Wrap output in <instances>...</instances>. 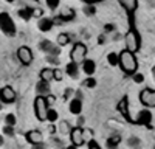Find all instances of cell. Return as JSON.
<instances>
[{
    "label": "cell",
    "instance_id": "1",
    "mask_svg": "<svg viewBox=\"0 0 155 149\" xmlns=\"http://www.w3.org/2000/svg\"><path fill=\"white\" fill-rule=\"evenodd\" d=\"M120 68L124 74H135L137 70H138V61L135 58V53L129 51V50H123V51L120 53Z\"/></svg>",
    "mask_w": 155,
    "mask_h": 149
},
{
    "label": "cell",
    "instance_id": "2",
    "mask_svg": "<svg viewBox=\"0 0 155 149\" xmlns=\"http://www.w3.org/2000/svg\"><path fill=\"white\" fill-rule=\"evenodd\" d=\"M124 42H126V48L132 53H137L140 50L141 45V39H140V34L135 30V25H134V17H130V28L126 33L124 36Z\"/></svg>",
    "mask_w": 155,
    "mask_h": 149
},
{
    "label": "cell",
    "instance_id": "3",
    "mask_svg": "<svg viewBox=\"0 0 155 149\" xmlns=\"http://www.w3.org/2000/svg\"><path fill=\"white\" fill-rule=\"evenodd\" d=\"M48 103H47V98L42 95H37L34 99V115L39 121H47L48 120Z\"/></svg>",
    "mask_w": 155,
    "mask_h": 149
},
{
    "label": "cell",
    "instance_id": "4",
    "mask_svg": "<svg viewBox=\"0 0 155 149\" xmlns=\"http://www.w3.org/2000/svg\"><path fill=\"white\" fill-rule=\"evenodd\" d=\"M0 30L8 37H12L16 34V23L8 12H0Z\"/></svg>",
    "mask_w": 155,
    "mask_h": 149
},
{
    "label": "cell",
    "instance_id": "5",
    "mask_svg": "<svg viewBox=\"0 0 155 149\" xmlns=\"http://www.w3.org/2000/svg\"><path fill=\"white\" fill-rule=\"evenodd\" d=\"M87 56V47L82 42H76L70 51V59L71 62H76V64H84Z\"/></svg>",
    "mask_w": 155,
    "mask_h": 149
},
{
    "label": "cell",
    "instance_id": "6",
    "mask_svg": "<svg viewBox=\"0 0 155 149\" xmlns=\"http://www.w3.org/2000/svg\"><path fill=\"white\" fill-rule=\"evenodd\" d=\"M140 101L143 106L152 109L155 107V90L153 89H143L140 92Z\"/></svg>",
    "mask_w": 155,
    "mask_h": 149
},
{
    "label": "cell",
    "instance_id": "7",
    "mask_svg": "<svg viewBox=\"0 0 155 149\" xmlns=\"http://www.w3.org/2000/svg\"><path fill=\"white\" fill-rule=\"evenodd\" d=\"M17 59L22 62L23 65H30L31 62H33V59H34L31 48H30V47H27V45L19 47V50H17Z\"/></svg>",
    "mask_w": 155,
    "mask_h": 149
},
{
    "label": "cell",
    "instance_id": "8",
    "mask_svg": "<svg viewBox=\"0 0 155 149\" xmlns=\"http://www.w3.org/2000/svg\"><path fill=\"white\" fill-rule=\"evenodd\" d=\"M116 109H118V112H120V114L124 117V120H126L127 123H132V124H135V120L130 117V114H129V99H127V96H123V98H121V101L118 103Z\"/></svg>",
    "mask_w": 155,
    "mask_h": 149
},
{
    "label": "cell",
    "instance_id": "9",
    "mask_svg": "<svg viewBox=\"0 0 155 149\" xmlns=\"http://www.w3.org/2000/svg\"><path fill=\"white\" fill-rule=\"evenodd\" d=\"M70 141H71V144H74V146H82L84 143H85V138H84V129L82 127H73L71 129V132H70Z\"/></svg>",
    "mask_w": 155,
    "mask_h": 149
},
{
    "label": "cell",
    "instance_id": "10",
    "mask_svg": "<svg viewBox=\"0 0 155 149\" xmlns=\"http://www.w3.org/2000/svg\"><path fill=\"white\" fill-rule=\"evenodd\" d=\"M0 101L5 103V104H11L16 101V92L12 90V87L5 85L0 89Z\"/></svg>",
    "mask_w": 155,
    "mask_h": 149
},
{
    "label": "cell",
    "instance_id": "11",
    "mask_svg": "<svg viewBox=\"0 0 155 149\" xmlns=\"http://www.w3.org/2000/svg\"><path fill=\"white\" fill-rule=\"evenodd\" d=\"M25 140H27L30 144H39V143H42L44 140V137H42V132L41 131H28L27 134H25Z\"/></svg>",
    "mask_w": 155,
    "mask_h": 149
},
{
    "label": "cell",
    "instance_id": "12",
    "mask_svg": "<svg viewBox=\"0 0 155 149\" xmlns=\"http://www.w3.org/2000/svg\"><path fill=\"white\" fill-rule=\"evenodd\" d=\"M118 3L126 9V12L129 14V17H134V12L137 11V6H138L137 0H118Z\"/></svg>",
    "mask_w": 155,
    "mask_h": 149
},
{
    "label": "cell",
    "instance_id": "13",
    "mask_svg": "<svg viewBox=\"0 0 155 149\" xmlns=\"http://www.w3.org/2000/svg\"><path fill=\"white\" fill-rule=\"evenodd\" d=\"M150 121H152V115L147 110H141L138 117L135 118V124H143V126H149Z\"/></svg>",
    "mask_w": 155,
    "mask_h": 149
},
{
    "label": "cell",
    "instance_id": "14",
    "mask_svg": "<svg viewBox=\"0 0 155 149\" xmlns=\"http://www.w3.org/2000/svg\"><path fill=\"white\" fill-rule=\"evenodd\" d=\"M53 27H54V22H53V19H50V17H41V20L37 22V28L41 30L42 33L50 31Z\"/></svg>",
    "mask_w": 155,
    "mask_h": 149
},
{
    "label": "cell",
    "instance_id": "15",
    "mask_svg": "<svg viewBox=\"0 0 155 149\" xmlns=\"http://www.w3.org/2000/svg\"><path fill=\"white\" fill-rule=\"evenodd\" d=\"M68 109H70V114L81 115V112H82V101H81V98H73L70 101Z\"/></svg>",
    "mask_w": 155,
    "mask_h": 149
},
{
    "label": "cell",
    "instance_id": "16",
    "mask_svg": "<svg viewBox=\"0 0 155 149\" xmlns=\"http://www.w3.org/2000/svg\"><path fill=\"white\" fill-rule=\"evenodd\" d=\"M36 90H37V95H42V96L50 95V82L41 79L37 82V85H36Z\"/></svg>",
    "mask_w": 155,
    "mask_h": 149
},
{
    "label": "cell",
    "instance_id": "17",
    "mask_svg": "<svg viewBox=\"0 0 155 149\" xmlns=\"http://www.w3.org/2000/svg\"><path fill=\"white\" fill-rule=\"evenodd\" d=\"M82 70H84V73H85V74L92 76V74L95 73V70H96V64H95V61H92V59H85V61H84V64H82Z\"/></svg>",
    "mask_w": 155,
    "mask_h": 149
},
{
    "label": "cell",
    "instance_id": "18",
    "mask_svg": "<svg viewBox=\"0 0 155 149\" xmlns=\"http://www.w3.org/2000/svg\"><path fill=\"white\" fill-rule=\"evenodd\" d=\"M59 16L62 17V20L64 22H70V20H73L74 19V11L71 9V8H62V11L59 12Z\"/></svg>",
    "mask_w": 155,
    "mask_h": 149
},
{
    "label": "cell",
    "instance_id": "19",
    "mask_svg": "<svg viewBox=\"0 0 155 149\" xmlns=\"http://www.w3.org/2000/svg\"><path fill=\"white\" fill-rule=\"evenodd\" d=\"M41 79L47 81V82H51L54 79V70L53 68H42L41 70Z\"/></svg>",
    "mask_w": 155,
    "mask_h": 149
},
{
    "label": "cell",
    "instance_id": "20",
    "mask_svg": "<svg viewBox=\"0 0 155 149\" xmlns=\"http://www.w3.org/2000/svg\"><path fill=\"white\" fill-rule=\"evenodd\" d=\"M19 17L23 20H30L33 17V8H27V6H22L19 9Z\"/></svg>",
    "mask_w": 155,
    "mask_h": 149
},
{
    "label": "cell",
    "instance_id": "21",
    "mask_svg": "<svg viewBox=\"0 0 155 149\" xmlns=\"http://www.w3.org/2000/svg\"><path fill=\"white\" fill-rule=\"evenodd\" d=\"M65 71H67V74L70 78H78V64L76 62H70V64H67V67H65Z\"/></svg>",
    "mask_w": 155,
    "mask_h": 149
},
{
    "label": "cell",
    "instance_id": "22",
    "mask_svg": "<svg viewBox=\"0 0 155 149\" xmlns=\"http://www.w3.org/2000/svg\"><path fill=\"white\" fill-rule=\"evenodd\" d=\"M58 131L62 134V135H70V132H71V127H70V123L68 121H61L59 123V126H58Z\"/></svg>",
    "mask_w": 155,
    "mask_h": 149
},
{
    "label": "cell",
    "instance_id": "23",
    "mask_svg": "<svg viewBox=\"0 0 155 149\" xmlns=\"http://www.w3.org/2000/svg\"><path fill=\"white\" fill-rule=\"evenodd\" d=\"M39 48H41L42 51H45V53H48V55H50V53H51V50L54 48V45L51 44V42H50L48 39H44V41H42L41 44H39Z\"/></svg>",
    "mask_w": 155,
    "mask_h": 149
},
{
    "label": "cell",
    "instance_id": "24",
    "mask_svg": "<svg viewBox=\"0 0 155 149\" xmlns=\"http://www.w3.org/2000/svg\"><path fill=\"white\" fill-rule=\"evenodd\" d=\"M120 141H121V137L120 135H113V137H110V138L107 140V147L109 149H116V146L120 144Z\"/></svg>",
    "mask_w": 155,
    "mask_h": 149
},
{
    "label": "cell",
    "instance_id": "25",
    "mask_svg": "<svg viewBox=\"0 0 155 149\" xmlns=\"http://www.w3.org/2000/svg\"><path fill=\"white\" fill-rule=\"evenodd\" d=\"M107 62H109V64H110L112 67L118 65V64H120V55H116V53L110 51V53L107 55Z\"/></svg>",
    "mask_w": 155,
    "mask_h": 149
},
{
    "label": "cell",
    "instance_id": "26",
    "mask_svg": "<svg viewBox=\"0 0 155 149\" xmlns=\"http://www.w3.org/2000/svg\"><path fill=\"white\" fill-rule=\"evenodd\" d=\"M70 34H67V33H61L59 36H58V44L61 45V47H64V45H67V44H70Z\"/></svg>",
    "mask_w": 155,
    "mask_h": 149
},
{
    "label": "cell",
    "instance_id": "27",
    "mask_svg": "<svg viewBox=\"0 0 155 149\" xmlns=\"http://www.w3.org/2000/svg\"><path fill=\"white\" fill-rule=\"evenodd\" d=\"M16 115L14 114H8L6 117H5V123H6V126H12L14 127V124H16Z\"/></svg>",
    "mask_w": 155,
    "mask_h": 149
},
{
    "label": "cell",
    "instance_id": "28",
    "mask_svg": "<svg viewBox=\"0 0 155 149\" xmlns=\"http://www.w3.org/2000/svg\"><path fill=\"white\" fill-rule=\"evenodd\" d=\"M82 85L87 87V89H93V87H96V79L90 76V78H87V79L82 82Z\"/></svg>",
    "mask_w": 155,
    "mask_h": 149
},
{
    "label": "cell",
    "instance_id": "29",
    "mask_svg": "<svg viewBox=\"0 0 155 149\" xmlns=\"http://www.w3.org/2000/svg\"><path fill=\"white\" fill-rule=\"evenodd\" d=\"M23 6H27V8H37V6H41V3H39V0H23Z\"/></svg>",
    "mask_w": 155,
    "mask_h": 149
},
{
    "label": "cell",
    "instance_id": "30",
    "mask_svg": "<svg viewBox=\"0 0 155 149\" xmlns=\"http://www.w3.org/2000/svg\"><path fill=\"white\" fill-rule=\"evenodd\" d=\"M95 12H96L95 5H87V6H84V14H85V16H95Z\"/></svg>",
    "mask_w": 155,
    "mask_h": 149
},
{
    "label": "cell",
    "instance_id": "31",
    "mask_svg": "<svg viewBox=\"0 0 155 149\" xmlns=\"http://www.w3.org/2000/svg\"><path fill=\"white\" fill-rule=\"evenodd\" d=\"M58 118H59L58 112L54 109H50V112H48V121L50 123H54V121H58Z\"/></svg>",
    "mask_w": 155,
    "mask_h": 149
},
{
    "label": "cell",
    "instance_id": "32",
    "mask_svg": "<svg viewBox=\"0 0 155 149\" xmlns=\"http://www.w3.org/2000/svg\"><path fill=\"white\" fill-rule=\"evenodd\" d=\"M84 138H85V141L88 143V141H92L93 140V131L92 129H84Z\"/></svg>",
    "mask_w": 155,
    "mask_h": 149
},
{
    "label": "cell",
    "instance_id": "33",
    "mask_svg": "<svg viewBox=\"0 0 155 149\" xmlns=\"http://www.w3.org/2000/svg\"><path fill=\"white\" fill-rule=\"evenodd\" d=\"M59 2H61V0H47V6L50 9H56L59 6Z\"/></svg>",
    "mask_w": 155,
    "mask_h": 149
},
{
    "label": "cell",
    "instance_id": "34",
    "mask_svg": "<svg viewBox=\"0 0 155 149\" xmlns=\"http://www.w3.org/2000/svg\"><path fill=\"white\" fill-rule=\"evenodd\" d=\"M132 78H134V81L137 82V84H141V82H143L144 81V76H143V74H141V73H135V74H132Z\"/></svg>",
    "mask_w": 155,
    "mask_h": 149
},
{
    "label": "cell",
    "instance_id": "35",
    "mask_svg": "<svg viewBox=\"0 0 155 149\" xmlns=\"http://www.w3.org/2000/svg\"><path fill=\"white\" fill-rule=\"evenodd\" d=\"M3 134L8 135V137H14V127L12 126H5L3 127Z\"/></svg>",
    "mask_w": 155,
    "mask_h": 149
},
{
    "label": "cell",
    "instance_id": "36",
    "mask_svg": "<svg viewBox=\"0 0 155 149\" xmlns=\"http://www.w3.org/2000/svg\"><path fill=\"white\" fill-rule=\"evenodd\" d=\"M42 16H44V9L41 6H37V8L33 9V17H42Z\"/></svg>",
    "mask_w": 155,
    "mask_h": 149
},
{
    "label": "cell",
    "instance_id": "37",
    "mask_svg": "<svg viewBox=\"0 0 155 149\" xmlns=\"http://www.w3.org/2000/svg\"><path fill=\"white\" fill-rule=\"evenodd\" d=\"M127 143H129V146H132V147H137V146H140V140H138V138H135V137H130Z\"/></svg>",
    "mask_w": 155,
    "mask_h": 149
},
{
    "label": "cell",
    "instance_id": "38",
    "mask_svg": "<svg viewBox=\"0 0 155 149\" xmlns=\"http://www.w3.org/2000/svg\"><path fill=\"white\" fill-rule=\"evenodd\" d=\"M62 70L61 68H54V81H62Z\"/></svg>",
    "mask_w": 155,
    "mask_h": 149
},
{
    "label": "cell",
    "instance_id": "39",
    "mask_svg": "<svg viewBox=\"0 0 155 149\" xmlns=\"http://www.w3.org/2000/svg\"><path fill=\"white\" fill-rule=\"evenodd\" d=\"M45 98H47V103H48V106H53V104L56 103V96H54V95H51V93H50V95H47Z\"/></svg>",
    "mask_w": 155,
    "mask_h": 149
},
{
    "label": "cell",
    "instance_id": "40",
    "mask_svg": "<svg viewBox=\"0 0 155 149\" xmlns=\"http://www.w3.org/2000/svg\"><path fill=\"white\" fill-rule=\"evenodd\" d=\"M47 61L50 62V64H54V65H56V64H59V61H58V56H50V55H48Z\"/></svg>",
    "mask_w": 155,
    "mask_h": 149
},
{
    "label": "cell",
    "instance_id": "41",
    "mask_svg": "<svg viewBox=\"0 0 155 149\" xmlns=\"http://www.w3.org/2000/svg\"><path fill=\"white\" fill-rule=\"evenodd\" d=\"M88 149H101V146L95 140H92V141H88Z\"/></svg>",
    "mask_w": 155,
    "mask_h": 149
},
{
    "label": "cell",
    "instance_id": "42",
    "mask_svg": "<svg viewBox=\"0 0 155 149\" xmlns=\"http://www.w3.org/2000/svg\"><path fill=\"white\" fill-rule=\"evenodd\" d=\"M104 30H106L107 33H109V31H113V30H115V25H113V23H107L106 27H104Z\"/></svg>",
    "mask_w": 155,
    "mask_h": 149
},
{
    "label": "cell",
    "instance_id": "43",
    "mask_svg": "<svg viewBox=\"0 0 155 149\" xmlns=\"http://www.w3.org/2000/svg\"><path fill=\"white\" fill-rule=\"evenodd\" d=\"M53 22H54V25H62V23H64V20H62V17H61V16L54 17V19H53Z\"/></svg>",
    "mask_w": 155,
    "mask_h": 149
},
{
    "label": "cell",
    "instance_id": "44",
    "mask_svg": "<svg viewBox=\"0 0 155 149\" xmlns=\"http://www.w3.org/2000/svg\"><path fill=\"white\" fill-rule=\"evenodd\" d=\"M33 149H47V146H45L44 143H39V144H34Z\"/></svg>",
    "mask_w": 155,
    "mask_h": 149
},
{
    "label": "cell",
    "instance_id": "45",
    "mask_svg": "<svg viewBox=\"0 0 155 149\" xmlns=\"http://www.w3.org/2000/svg\"><path fill=\"white\" fill-rule=\"evenodd\" d=\"M104 42H106V36L102 34V36H99V37H98V44H104Z\"/></svg>",
    "mask_w": 155,
    "mask_h": 149
},
{
    "label": "cell",
    "instance_id": "46",
    "mask_svg": "<svg viewBox=\"0 0 155 149\" xmlns=\"http://www.w3.org/2000/svg\"><path fill=\"white\" fill-rule=\"evenodd\" d=\"M71 93H73V90H65V93H64V99H67Z\"/></svg>",
    "mask_w": 155,
    "mask_h": 149
},
{
    "label": "cell",
    "instance_id": "47",
    "mask_svg": "<svg viewBox=\"0 0 155 149\" xmlns=\"http://www.w3.org/2000/svg\"><path fill=\"white\" fill-rule=\"evenodd\" d=\"M48 131H50V134H54V132H56V127L53 126V124H50V127H48Z\"/></svg>",
    "mask_w": 155,
    "mask_h": 149
},
{
    "label": "cell",
    "instance_id": "48",
    "mask_svg": "<svg viewBox=\"0 0 155 149\" xmlns=\"http://www.w3.org/2000/svg\"><path fill=\"white\" fill-rule=\"evenodd\" d=\"M65 149H78V146H74V144H70L68 147H65Z\"/></svg>",
    "mask_w": 155,
    "mask_h": 149
},
{
    "label": "cell",
    "instance_id": "49",
    "mask_svg": "<svg viewBox=\"0 0 155 149\" xmlns=\"http://www.w3.org/2000/svg\"><path fill=\"white\" fill-rule=\"evenodd\" d=\"M82 123H84V118L81 117V118H79V121H78V124H79V127H81V124H82Z\"/></svg>",
    "mask_w": 155,
    "mask_h": 149
},
{
    "label": "cell",
    "instance_id": "50",
    "mask_svg": "<svg viewBox=\"0 0 155 149\" xmlns=\"http://www.w3.org/2000/svg\"><path fill=\"white\" fill-rule=\"evenodd\" d=\"M2 144H3V137L0 135V146H2Z\"/></svg>",
    "mask_w": 155,
    "mask_h": 149
},
{
    "label": "cell",
    "instance_id": "51",
    "mask_svg": "<svg viewBox=\"0 0 155 149\" xmlns=\"http://www.w3.org/2000/svg\"><path fill=\"white\" fill-rule=\"evenodd\" d=\"M8 2H9V3H17L19 0H8Z\"/></svg>",
    "mask_w": 155,
    "mask_h": 149
},
{
    "label": "cell",
    "instance_id": "52",
    "mask_svg": "<svg viewBox=\"0 0 155 149\" xmlns=\"http://www.w3.org/2000/svg\"><path fill=\"white\" fill-rule=\"evenodd\" d=\"M152 74H153V78H155V65H153V68H152Z\"/></svg>",
    "mask_w": 155,
    "mask_h": 149
},
{
    "label": "cell",
    "instance_id": "53",
    "mask_svg": "<svg viewBox=\"0 0 155 149\" xmlns=\"http://www.w3.org/2000/svg\"><path fill=\"white\" fill-rule=\"evenodd\" d=\"M0 109H2V101H0Z\"/></svg>",
    "mask_w": 155,
    "mask_h": 149
},
{
    "label": "cell",
    "instance_id": "54",
    "mask_svg": "<svg viewBox=\"0 0 155 149\" xmlns=\"http://www.w3.org/2000/svg\"><path fill=\"white\" fill-rule=\"evenodd\" d=\"M153 149H155V147H153Z\"/></svg>",
    "mask_w": 155,
    "mask_h": 149
}]
</instances>
